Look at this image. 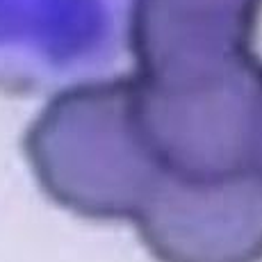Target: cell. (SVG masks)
I'll return each instance as SVG.
<instances>
[{"label": "cell", "instance_id": "obj_1", "mask_svg": "<svg viewBox=\"0 0 262 262\" xmlns=\"http://www.w3.org/2000/svg\"><path fill=\"white\" fill-rule=\"evenodd\" d=\"M258 0H139V55L173 37H239Z\"/></svg>", "mask_w": 262, "mask_h": 262}]
</instances>
